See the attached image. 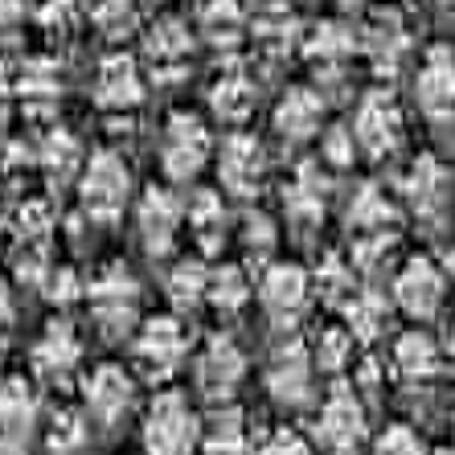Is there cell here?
I'll return each instance as SVG.
<instances>
[{"instance_id":"1","label":"cell","mask_w":455,"mask_h":455,"mask_svg":"<svg viewBox=\"0 0 455 455\" xmlns=\"http://www.w3.org/2000/svg\"><path fill=\"white\" fill-rule=\"evenodd\" d=\"M202 414L180 390H160L144 411V455H197L202 451Z\"/></svg>"},{"instance_id":"2","label":"cell","mask_w":455,"mask_h":455,"mask_svg":"<svg viewBox=\"0 0 455 455\" xmlns=\"http://www.w3.org/2000/svg\"><path fill=\"white\" fill-rule=\"evenodd\" d=\"M365 443H370L365 403L357 398L353 386H337L316 411L312 447H316V455H365Z\"/></svg>"},{"instance_id":"3","label":"cell","mask_w":455,"mask_h":455,"mask_svg":"<svg viewBox=\"0 0 455 455\" xmlns=\"http://www.w3.org/2000/svg\"><path fill=\"white\" fill-rule=\"evenodd\" d=\"M86 307L95 316L103 337H127L140 329V283L124 263L103 267L91 283H86Z\"/></svg>"},{"instance_id":"4","label":"cell","mask_w":455,"mask_h":455,"mask_svg":"<svg viewBox=\"0 0 455 455\" xmlns=\"http://www.w3.org/2000/svg\"><path fill=\"white\" fill-rule=\"evenodd\" d=\"M136 370L152 381H169L189 361V337L177 316H148L132 337Z\"/></svg>"},{"instance_id":"5","label":"cell","mask_w":455,"mask_h":455,"mask_svg":"<svg viewBox=\"0 0 455 455\" xmlns=\"http://www.w3.org/2000/svg\"><path fill=\"white\" fill-rule=\"evenodd\" d=\"M78 193H83V210L95 222H116L124 213L127 197H132V169L124 164L119 152H95L83 164L78 177Z\"/></svg>"},{"instance_id":"6","label":"cell","mask_w":455,"mask_h":455,"mask_svg":"<svg viewBox=\"0 0 455 455\" xmlns=\"http://www.w3.org/2000/svg\"><path fill=\"white\" fill-rule=\"evenodd\" d=\"M136 411V378L124 365H99L86 373L83 381V414L91 419V427L116 431L119 423H127Z\"/></svg>"},{"instance_id":"7","label":"cell","mask_w":455,"mask_h":455,"mask_svg":"<svg viewBox=\"0 0 455 455\" xmlns=\"http://www.w3.org/2000/svg\"><path fill=\"white\" fill-rule=\"evenodd\" d=\"M246 381V353L238 349L234 337H210L202 345V353L193 357V386L202 398L218 406H230V398L238 394V386Z\"/></svg>"},{"instance_id":"8","label":"cell","mask_w":455,"mask_h":455,"mask_svg":"<svg viewBox=\"0 0 455 455\" xmlns=\"http://www.w3.org/2000/svg\"><path fill=\"white\" fill-rule=\"evenodd\" d=\"M259 304L275 329H296L312 304V279L296 263H271L259 279Z\"/></svg>"},{"instance_id":"9","label":"cell","mask_w":455,"mask_h":455,"mask_svg":"<svg viewBox=\"0 0 455 455\" xmlns=\"http://www.w3.org/2000/svg\"><path fill=\"white\" fill-rule=\"evenodd\" d=\"M42 439V403L25 378L0 386V455H29Z\"/></svg>"},{"instance_id":"10","label":"cell","mask_w":455,"mask_h":455,"mask_svg":"<svg viewBox=\"0 0 455 455\" xmlns=\"http://www.w3.org/2000/svg\"><path fill=\"white\" fill-rule=\"evenodd\" d=\"M267 394L287 411H299L316 398V357L304 340H287L267 361Z\"/></svg>"},{"instance_id":"11","label":"cell","mask_w":455,"mask_h":455,"mask_svg":"<svg viewBox=\"0 0 455 455\" xmlns=\"http://www.w3.org/2000/svg\"><path fill=\"white\" fill-rule=\"evenodd\" d=\"M210 152H213V140L202 119L189 116V111L169 119L164 140H160V164H164L169 180H193L210 164Z\"/></svg>"},{"instance_id":"12","label":"cell","mask_w":455,"mask_h":455,"mask_svg":"<svg viewBox=\"0 0 455 455\" xmlns=\"http://www.w3.org/2000/svg\"><path fill=\"white\" fill-rule=\"evenodd\" d=\"M447 299V275L443 267L427 259V254H414L406 259L403 271L394 275V304L403 307L411 320H431Z\"/></svg>"},{"instance_id":"13","label":"cell","mask_w":455,"mask_h":455,"mask_svg":"<svg viewBox=\"0 0 455 455\" xmlns=\"http://www.w3.org/2000/svg\"><path fill=\"white\" fill-rule=\"evenodd\" d=\"M353 140L365 156H390L403 140V107L390 91H370L353 116Z\"/></svg>"},{"instance_id":"14","label":"cell","mask_w":455,"mask_h":455,"mask_svg":"<svg viewBox=\"0 0 455 455\" xmlns=\"http://www.w3.org/2000/svg\"><path fill=\"white\" fill-rule=\"evenodd\" d=\"M29 365L37 373V381L45 386H70L83 365V340L66 320H50L42 329V337L33 340L29 349Z\"/></svg>"},{"instance_id":"15","label":"cell","mask_w":455,"mask_h":455,"mask_svg":"<svg viewBox=\"0 0 455 455\" xmlns=\"http://www.w3.org/2000/svg\"><path fill=\"white\" fill-rule=\"evenodd\" d=\"M263 172H267V152L259 140L246 136V132L226 136L222 152H218V180H222L226 193H234V197H254L259 185H263Z\"/></svg>"},{"instance_id":"16","label":"cell","mask_w":455,"mask_h":455,"mask_svg":"<svg viewBox=\"0 0 455 455\" xmlns=\"http://www.w3.org/2000/svg\"><path fill=\"white\" fill-rule=\"evenodd\" d=\"M136 226H140V238H144V251L169 254L180 226H185V202H177L169 189H148L140 197Z\"/></svg>"},{"instance_id":"17","label":"cell","mask_w":455,"mask_h":455,"mask_svg":"<svg viewBox=\"0 0 455 455\" xmlns=\"http://www.w3.org/2000/svg\"><path fill=\"white\" fill-rule=\"evenodd\" d=\"M414 99L427 116L443 119L455 116V53L447 45H435L427 50L419 75H414Z\"/></svg>"},{"instance_id":"18","label":"cell","mask_w":455,"mask_h":455,"mask_svg":"<svg viewBox=\"0 0 455 455\" xmlns=\"http://www.w3.org/2000/svg\"><path fill=\"white\" fill-rule=\"evenodd\" d=\"M95 103L103 111H132V107L144 103V75H140L136 58L107 53L95 75Z\"/></svg>"},{"instance_id":"19","label":"cell","mask_w":455,"mask_h":455,"mask_svg":"<svg viewBox=\"0 0 455 455\" xmlns=\"http://www.w3.org/2000/svg\"><path fill=\"white\" fill-rule=\"evenodd\" d=\"M403 193L419 218L439 222L447 213V205H451V172H447L435 156H419L403 180Z\"/></svg>"},{"instance_id":"20","label":"cell","mask_w":455,"mask_h":455,"mask_svg":"<svg viewBox=\"0 0 455 455\" xmlns=\"http://www.w3.org/2000/svg\"><path fill=\"white\" fill-rule=\"evenodd\" d=\"M251 42L259 45L267 58H287L291 50L304 45L299 17L287 9L283 0H267L263 9L254 12V21H251Z\"/></svg>"},{"instance_id":"21","label":"cell","mask_w":455,"mask_h":455,"mask_svg":"<svg viewBox=\"0 0 455 455\" xmlns=\"http://www.w3.org/2000/svg\"><path fill=\"white\" fill-rule=\"evenodd\" d=\"M361 50L378 70H398L403 58L411 53V33H406L403 17L394 9L373 12V21L365 25V37H361Z\"/></svg>"},{"instance_id":"22","label":"cell","mask_w":455,"mask_h":455,"mask_svg":"<svg viewBox=\"0 0 455 455\" xmlns=\"http://www.w3.org/2000/svg\"><path fill=\"white\" fill-rule=\"evenodd\" d=\"M390 365H394V373H398V381H406V386H427L431 378H439L443 357H439V345H435L427 332L411 329L394 340Z\"/></svg>"},{"instance_id":"23","label":"cell","mask_w":455,"mask_h":455,"mask_svg":"<svg viewBox=\"0 0 455 455\" xmlns=\"http://www.w3.org/2000/svg\"><path fill=\"white\" fill-rule=\"evenodd\" d=\"M144 53H148V62L156 66V75H180V70L189 66V53H193L189 25L177 21V17L156 21L144 33Z\"/></svg>"},{"instance_id":"24","label":"cell","mask_w":455,"mask_h":455,"mask_svg":"<svg viewBox=\"0 0 455 455\" xmlns=\"http://www.w3.org/2000/svg\"><path fill=\"white\" fill-rule=\"evenodd\" d=\"M320 124H324V103H320L316 91H287L275 107V132L291 144H304V140L320 136Z\"/></svg>"},{"instance_id":"25","label":"cell","mask_w":455,"mask_h":455,"mask_svg":"<svg viewBox=\"0 0 455 455\" xmlns=\"http://www.w3.org/2000/svg\"><path fill=\"white\" fill-rule=\"evenodd\" d=\"M17 95H21L29 116H45L62 99V66L53 58H29L17 75Z\"/></svg>"},{"instance_id":"26","label":"cell","mask_w":455,"mask_h":455,"mask_svg":"<svg viewBox=\"0 0 455 455\" xmlns=\"http://www.w3.org/2000/svg\"><path fill=\"white\" fill-rule=\"evenodd\" d=\"M197 29L205 33V42H210L213 50H234V45L251 33L243 0H205L202 17H197Z\"/></svg>"},{"instance_id":"27","label":"cell","mask_w":455,"mask_h":455,"mask_svg":"<svg viewBox=\"0 0 455 455\" xmlns=\"http://www.w3.org/2000/svg\"><path fill=\"white\" fill-rule=\"evenodd\" d=\"M202 455H254L251 431H246L243 411L218 406L202 427Z\"/></svg>"},{"instance_id":"28","label":"cell","mask_w":455,"mask_h":455,"mask_svg":"<svg viewBox=\"0 0 455 455\" xmlns=\"http://www.w3.org/2000/svg\"><path fill=\"white\" fill-rule=\"evenodd\" d=\"M210 107L222 124H246L251 111L259 107V86L246 70H226L210 91Z\"/></svg>"},{"instance_id":"29","label":"cell","mask_w":455,"mask_h":455,"mask_svg":"<svg viewBox=\"0 0 455 455\" xmlns=\"http://www.w3.org/2000/svg\"><path fill=\"white\" fill-rule=\"evenodd\" d=\"M324 193H329V177L324 169L316 164H299L291 185L283 189V205H287V218H296V222H320V213H324Z\"/></svg>"},{"instance_id":"30","label":"cell","mask_w":455,"mask_h":455,"mask_svg":"<svg viewBox=\"0 0 455 455\" xmlns=\"http://www.w3.org/2000/svg\"><path fill=\"white\" fill-rule=\"evenodd\" d=\"M185 222H189V234L197 238L202 251H218L226 243V226H230V213H226L222 193L213 189H197L193 202L185 205Z\"/></svg>"},{"instance_id":"31","label":"cell","mask_w":455,"mask_h":455,"mask_svg":"<svg viewBox=\"0 0 455 455\" xmlns=\"http://www.w3.org/2000/svg\"><path fill=\"white\" fill-rule=\"evenodd\" d=\"M390 324V299L381 291H353L345 304V329L353 332V340H378Z\"/></svg>"},{"instance_id":"32","label":"cell","mask_w":455,"mask_h":455,"mask_svg":"<svg viewBox=\"0 0 455 455\" xmlns=\"http://www.w3.org/2000/svg\"><path fill=\"white\" fill-rule=\"evenodd\" d=\"M42 455H91V419L78 411L53 414L42 431Z\"/></svg>"},{"instance_id":"33","label":"cell","mask_w":455,"mask_h":455,"mask_svg":"<svg viewBox=\"0 0 455 455\" xmlns=\"http://www.w3.org/2000/svg\"><path fill=\"white\" fill-rule=\"evenodd\" d=\"M394 222H398V210L378 185H365V189L353 193V205H349V230L361 234H390Z\"/></svg>"},{"instance_id":"34","label":"cell","mask_w":455,"mask_h":455,"mask_svg":"<svg viewBox=\"0 0 455 455\" xmlns=\"http://www.w3.org/2000/svg\"><path fill=\"white\" fill-rule=\"evenodd\" d=\"M251 296H254V287L238 263H226V267H218V271H210V299H205V304H210L213 312L238 316V312L251 304Z\"/></svg>"},{"instance_id":"35","label":"cell","mask_w":455,"mask_h":455,"mask_svg":"<svg viewBox=\"0 0 455 455\" xmlns=\"http://www.w3.org/2000/svg\"><path fill=\"white\" fill-rule=\"evenodd\" d=\"M169 299L177 312H193L210 299V267L197 263V259H180L169 271Z\"/></svg>"},{"instance_id":"36","label":"cell","mask_w":455,"mask_h":455,"mask_svg":"<svg viewBox=\"0 0 455 455\" xmlns=\"http://www.w3.org/2000/svg\"><path fill=\"white\" fill-rule=\"evenodd\" d=\"M353 50H357V37H353L345 25H337V21L316 25V29H312V37L304 42V53L316 66H324V70H337V66H345L353 58Z\"/></svg>"},{"instance_id":"37","label":"cell","mask_w":455,"mask_h":455,"mask_svg":"<svg viewBox=\"0 0 455 455\" xmlns=\"http://www.w3.org/2000/svg\"><path fill=\"white\" fill-rule=\"evenodd\" d=\"M91 21L107 42H124L140 25V0H99L91 9Z\"/></svg>"},{"instance_id":"38","label":"cell","mask_w":455,"mask_h":455,"mask_svg":"<svg viewBox=\"0 0 455 455\" xmlns=\"http://www.w3.org/2000/svg\"><path fill=\"white\" fill-rule=\"evenodd\" d=\"M320 296L329 299V304H349L353 296V259H340V254H324L316 267V279H312Z\"/></svg>"},{"instance_id":"39","label":"cell","mask_w":455,"mask_h":455,"mask_svg":"<svg viewBox=\"0 0 455 455\" xmlns=\"http://www.w3.org/2000/svg\"><path fill=\"white\" fill-rule=\"evenodd\" d=\"M37 160H42V169L50 172V177H70V172L78 169V160H83V148H78V140L70 136V132H50L45 136V144L37 148Z\"/></svg>"},{"instance_id":"40","label":"cell","mask_w":455,"mask_h":455,"mask_svg":"<svg viewBox=\"0 0 455 455\" xmlns=\"http://www.w3.org/2000/svg\"><path fill=\"white\" fill-rule=\"evenodd\" d=\"M312 357H316V370L340 373L353 361V332L349 329H324L312 340Z\"/></svg>"},{"instance_id":"41","label":"cell","mask_w":455,"mask_h":455,"mask_svg":"<svg viewBox=\"0 0 455 455\" xmlns=\"http://www.w3.org/2000/svg\"><path fill=\"white\" fill-rule=\"evenodd\" d=\"M370 455H431V451H427L423 435L414 431V427L394 423V427H386V431L373 439Z\"/></svg>"},{"instance_id":"42","label":"cell","mask_w":455,"mask_h":455,"mask_svg":"<svg viewBox=\"0 0 455 455\" xmlns=\"http://www.w3.org/2000/svg\"><path fill=\"white\" fill-rule=\"evenodd\" d=\"M254 455H316V447L307 443L296 427H275L254 439Z\"/></svg>"},{"instance_id":"43","label":"cell","mask_w":455,"mask_h":455,"mask_svg":"<svg viewBox=\"0 0 455 455\" xmlns=\"http://www.w3.org/2000/svg\"><path fill=\"white\" fill-rule=\"evenodd\" d=\"M50 226H53L50 202H25L17 210V234L25 238V246H42L50 238Z\"/></svg>"},{"instance_id":"44","label":"cell","mask_w":455,"mask_h":455,"mask_svg":"<svg viewBox=\"0 0 455 455\" xmlns=\"http://www.w3.org/2000/svg\"><path fill=\"white\" fill-rule=\"evenodd\" d=\"M353 152H357V140H353V127H329L324 132V144H320V156L329 160V164H337V169H345L353 160Z\"/></svg>"},{"instance_id":"45","label":"cell","mask_w":455,"mask_h":455,"mask_svg":"<svg viewBox=\"0 0 455 455\" xmlns=\"http://www.w3.org/2000/svg\"><path fill=\"white\" fill-rule=\"evenodd\" d=\"M275 238H279L275 222L263 218V213H254L251 222H246V230H243V243H246V251H251L254 259H263V254L275 251Z\"/></svg>"},{"instance_id":"46","label":"cell","mask_w":455,"mask_h":455,"mask_svg":"<svg viewBox=\"0 0 455 455\" xmlns=\"http://www.w3.org/2000/svg\"><path fill=\"white\" fill-rule=\"evenodd\" d=\"M37 21L50 33H70L78 21V4L75 0H45L42 9H37Z\"/></svg>"},{"instance_id":"47","label":"cell","mask_w":455,"mask_h":455,"mask_svg":"<svg viewBox=\"0 0 455 455\" xmlns=\"http://www.w3.org/2000/svg\"><path fill=\"white\" fill-rule=\"evenodd\" d=\"M45 299H53V304H70V299H78V296H86V287L78 283L75 279V271H70V267H62V271H58V267H53L50 271V279H45Z\"/></svg>"},{"instance_id":"48","label":"cell","mask_w":455,"mask_h":455,"mask_svg":"<svg viewBox=\"0 0 455 455\" xmlns=\"http://www.w3.org/2000/svg\"><path fill=\"white\" fill-rule=\"evenodd\" d=\"M21 17H25L21 0H0V33H12L21 25Z\"/></svg>"},{"instance_id":"49","label":"cell","mask_w":455,"mask_h":455,"mask_svg":"<svg viewBox=\"0 0 455 455\" xmlns=\"http://www.w3.org/2000/svg\"><path fill=\"white\" fill-rule=\"evenodd\" d=\"M17 95V78H12V70L4 62H0V111L9 107V99Z\"/></svg>"},{"instance_id":"50","label":"cell","mask_w":455,"mask_h":455,"mask_svg":"<svg viewBox=\"0 0 455 455\" xmlns=\"http://www.w3.org/2000/svg\"><path fill=\"white\" fill-rule=\"evenodd\" d=\"M12 324V291H9V283L0 279V332Z\"/></svg>"},{"instance_id":"51","label":"cell","mask_w":455,"mask_h":455,"mask_svg":"<svg viewBox=\"0 0 455 455\" xmlns=\"http://www.w3.org/2000/svg\"><path fill=\"white\" fill-rule=\"evenodd\" d=\"M447 275L455 279V246H451V254H447Z\"/></svg>"},{"instance_id":"52","label":"cell","mask_w":455,"mask_h":455,"mask_svg":"<svg viewBox=\"0 0 455 455\" xmlns=\"http://www.w3.org/2000/svg\"><path fill=\"white\" fill-rule=\"evenodd\" d=\"M447 353L455 357V324H451V332H447Z\"/></svg>"},{"instance_id":"53","label":"cell","mask_w":455,"mask_h":455,"mask_svg":"<svg viewBox=\"0 0 455 455\" xmlns=\"http://www.w3.org/2000/svg\"><path fill=\"white\" fill-rule=\"evenodd\" d=\"M431 455H455V451H451V447H439V451H431Z\"/></svg>"},{"instance_id":"54","label":"cell","mask_w":455,"mask_h":455,"mask_svg":"<svg viewBox=\"0 0 455 455\" xmlns=\"http://www.w3.org/2000/svg\"><path fill=\"white\" fill-rule=\"evenodd\" d=\"M144 4H164V0H144Z\"/></svg>"},{"instance_id":"55","label":"cell","mask_w":455,"mask_h":455,"mask_svg":"<svg viewBox=\"0 0 455 455\" xmlns=\"http://www.w3.org/2000/svg\"><path fill=\"white\" fill-rule=\"evenodd\" d=\"M0 234H4V213H0Z\"/></svg>"},{"instance_id":"56","label":"cell","mask_w":455,"mask_h":455,"mask_svg":"<svg viewBox=\"0 0 455 455\" xmlns=\"http://www.w3.org/2000/svg\"><path fill=\"white\" fill-rule=\"evenodd\" d=\"M345 4H357V0H345Z\"/></svg>"},{"instance_id":"57","label":"cell","mask_w":455,"mask_h":455,"mask_svg":"<svg viewBox=\"0 0 455 455\" xmlns=\"http://www.w3.org/2000/svg\"><path fill=\"white\" fill-rule=\"evenodd\" d=\"M443 4H455V0H443Z\"/></svg>"}]
</instances>
